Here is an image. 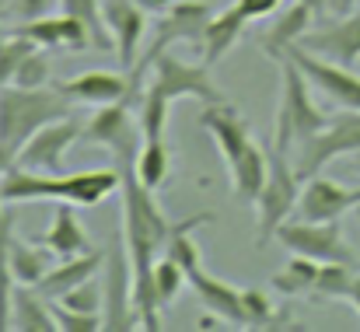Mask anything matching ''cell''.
Masks as SVG:
<instances>
[{"label": "cell", "mask_w": 360, "mask_h": 332, "mask_svg": "<svg viewBox=\"0 0 360 332\" xmlns=\"http://www.w3.org/2000/svg\"><path fill=\"white\" fill-rule=\"evenodd\" d=\"M120 158V172H122V241H126V255L133 266V305L140 315V326L147 332L161 329V301L154 290V262L165 255L168 234H172V221L165 217V210L154 200V189H147L136 172H133V151H122Z\"/></svg>", "instance_id": "6da1fadb"}, {"label": "cell", "mask_w": 360, "mask_h": 332, "mask_svg": "<svg viewBox=\"0 0 360 332\" xmlns=\"http://www.w3.org/2000/svg\"><path fill=\"white\" fill-rule=\"evenodd\" d=\"M122 172L120 168H91V172H70V175H46L32 172L25 165H11L0 175V203H35V200H56L74 203L81 210L102 207L112 193H120Z\"/></svg>", "instance_id": "7a4b0ae2"}, {"label": "cell", "mask_w": 360, "mask_h": 332, "mask_svg": "<svg viewBox=\"0 0 360 332\" xmlns=\"http://www.w3.org/2000/svg\"><path fill=\"white\" fill-rule=\"evenodd\" d=\"M280 67V102H276V129H273V147H280L283 154L304 140H311L319 129H326L329 115L315 106L311 98V81L304 77V70L283 53L276 56Z\"/></svg>", "instance_id": "3957f363"}, {"label": "cell", "mask_w": 360, "mask_h": 332, "mask_svg": "<svg viewBox=\"0 0 360 332\" xmlns=\"http://www.w3.org/2000/svg\"><path fill=\"white\" fill-rule=\"evenodd\" d=\"M70 102L60 88H18L7 84L0 91V143L11 151H21L25 140L42 129L46 122H56L70 115Z\"/></svg>", "instance_id": "277c9868"}, {"label": "cell", "mask_w": 360, "mask_h": 332, "mask_svg": "<svg viewBox=\"0 0 360 332\" xmlns=\"http://www.w3.org/2000/svg\"><path fill=\"white\" fill-rule=\"evenodd\" d=\"M297 196H301L297 168L287 161L280 147L269 143V175H266L259 200L252 203L255 207V248H266L276 238L280 224L290 221V214L297 210Z\"/></svg>", "instance_id": "5b68a950"}, {"label": "cell", "mask_w": 360, "mask_h": 332, "mask_svg": "<svg viewBox=\"0 0 360 332\" xmlns=\"http://www.w3.org/2000/svg\"><path fill=\"white\" fill-rule=\"evenodd\" d=\"M150 67H154L150 88L161 91V95L172 98V102H179V98H196V102H203V106L228 102L224 91H221V88L214 84V77H210L214 67H207L203 60H200V63H189V60H182V56L161 49L158 56H150Z\"/></svg>", "instance_id": "8992f818"}, {"label": "cell", "mask_w": 360, "mask_h": 332, "mask_svg": "<svg viewBox=\"0 0 360 332\" xmlns=\"http://www.w3.org/2000/svg\"><path fill=\"white\" fill-rule=\"evenodd\" d=\"M276 241L290 255H308L319 262H347L357 266V252L350 248L340 221H283L276 231Z\"/></svg>", "instance_id": "52a82bcc"}, {"label": "cell", "mask_w": 360, "mask_h": 332, "mask_svg": "<svg viewBox=\"0 0 360 332\" xmlns=\"http://www.w3.org/2000/svg\"><path fill=\"white\" fill-rule=\"evenodd\" d=\"M347 154H360V109H343L326 122V129H319L311 140H304L297 147V175L301 182L319 175L329 161L347 158Z\"/></svg>", "instance_id": "ba28073f"}, {"label": "cell", "mask_w": 360, "mask_h": 332, "mask_svg": "<svg viewBox=\"0 0 360 332\" xmlns=\"http://www.w3.org/2000/svg\"><path fill=\"white\" fill-rule=\"evenodd\" d=\"M105 301H102V326L105 332H129L140 326L136 305H133V266L126 255L122 227H116L112 248L105 252Z\"/></svg>", "instance_id": "9c48e42d"}, {"label": "cell", "mask_w": 360, "mask_h": 332, "mask_svg": "<svg viewBox=\"0 0 360 332\" xmlns=\"http://www.w3.org/2000/svg\"><path fill=\"white\" fill-rule=\"evenodd\" d=\"M81 136H84V119H77V115H63L56 122H46L42 129H35L25 140V147L18 151V165H25L32 172H46V175H60L67 151Z\"/></svg>", "instance_id": "30bf717a"}, {"label": "cell", "mask_w": 360, "mask_h": 332, "mask_svg": "<svg viewBox=\"0 0 360 332\" xmlns=\"http://www.w3.org/2000/svg\"><path fill=\"white\" fill-rule=\"evenodd\" d=\"M287 56L304 70V77L311 81V88L319 95H326L340 109H360V74H354L347 63H336L329 56H319V53L304 49L301 42L290 46Z\"/></svg>", "instance_id": "8fae6325"}, {"label": "cell", "mask_w": 360, "mask_h": 332, "mask_svg": "<svg viewBox=\"0 0 360 332\" xmlns=\"http://www.w3.org/2000/svg\"><path fill=\"white\" fill-rule=\"evenodd\" d=\"M360 207V186H340L336 179H326L322 172L301 182L297 196V217L301 221H343V214Z\"/></svg>", "instance_id": "7c38bea8"}, {"label": "cell", "mask_w": 360, "mask_h": 332, "mask_svg": "<svg viewBox=\"0 0 360 332\" xmlns=\"http://www.w3.org/2000/svg\"><path fill=\"white\" fill-rule=\"evenodd\" d=\"M210 18H214V7L210 4H203V0H175L161 14V21L154 28V42L147 46L143 56H158L172 42H193V46H200L203 42V28H207Z\"/></svg>", "instance_id": "4fadbf2b"}, {"label": "cell", "mask_w": 360, "mask_h": 332, "mask_svg": "<svg viewBox=\"0 0 360 332\" xmlns=\"http://www.w3.org/2000/svg\"><path fill=\"white\" fill-rule=\"evenodd\" d=\"M81 140H88L95 147H109L112 154L140 147L143 136H140V122H133V102L120 98V102L98 106L91 122H84V136Z\"/></svg>", "instance_id": "5bb4252c"}, {"label": "cell", "mask_w": 360, "mask_h": 332, "mask_svg": "<svg viewBox=\"0 0 360 332\" xmlns=\"http://www.w3.org/2000/svg\"><path fill=\"white\" fill-rule=\"evenodd\" d=\"M102 14H105V28L116 42L120 67L129 74L136 67V53H140V42H143L147 11L136 0H102Z\"/></svg>", "instance_id": "9a60e30c"}, {"label": "cell", "mask_w": 360, "mask_h": 332, "mask_svg": "<svg viewBox=\"0 0 360 332\" xmlns=\"http://www.w3.org/2000/svg\"><path fill=\"white\" fill-rule=\"evenodd\" d=\"M301 46L311 49V53H319V56H329L336 63L354 67L360 60V4L350 14H343V18L322 25V28H311L301 39Z\"/></svg>", "instance_id": "2e32d148"}, {"label": "cell", "mask_w": 360, "mask_h": 332, "mask_svg": "<svg viewBox=\"0 0 360 332\" xmlns=\"http://www.w3.org/2000/svg\"><path fill=\"white\" fill-rule=\"evenodd\" d=\"M11 32L32 39L39 49H67V53L91 49V39H88L84 25L77 18H70V14H42L35 21H18Z\"/></svg>", "instance_id": "e0dca14e"}, {"label": "cell", "mask_w": 360, "mask_h": 332, "mask_svg": "<svg viewBox=\"0 0 360 332\" xmlns=\"http://www.w3.org/2000/svg\"><path fill=\"white\" fill-rule=\"evenodd\" d=\"M200 126L214 136L224 165L238 161L241 151L252 143V133H248V122L238 115V109L231 102H217V106H203L200 112Z\"/></svg>", "instance_id": "ac0fdd59"}, {"label": "cell", "mask_w": 360, "mask_h": 332, "mask_svg": "<svg viewBox=\"0 0 360 332\" xmlns=\"http://www.w3.org/2000/svg\"><path fill=\"white\" fill-rule=\"evenodd\" d=\"M315 18H319V7H315L311 0H290L287 11H280L276 21L269 25V32L262 35V42H259L262 53H266L269 60L283 56L290 46H297V42L315 28Z\"/></svg>", "instance_id": "d6986e66"}, {"label": "cell", "mask_w": 360, "mask_h": 332, "mask_svg": "<svg viewBox=\"0 0 360 332\" xmlns=\"http://www.w3.org/2000/svg\"><path fill=\"white\" fill-rule=\"evenodd\" d=\"M189 290L200 298V305L214 315H221L228 326L245 329V308H241V287H231L228 280L207 273L203 266H196L189 273Z\"/></svg>", "instance_id": "ffe728a7"}, {"label": "cell", "mask_w": 360, "mask_h": 332, "mask_svg": "<svg viewBox=\"0 0 360 332\" xmlns=\"http://www.w3.org/2000/svg\"><path fill=\"white\" fill-rule=\"evenodd\" d=\"M60 91L84 106H109V102H120L129 95V77L112 74V70H84V74L63 81Z\"/></svg>", "instance_id": "44dd1931"}, {"label": "cell", "mask_w": 360, "mask_h": 332, "mask_svg": "<svg viewBox=\"0 0 360 332\" xmlns=\"http://www.w3.org/2000/svg\"><path fill=\"white\" fill-rule=\"evenodd\" d=\"M102 266H105V252H98V248H91V252H84V255H67V259H60V262L46 273V280H42L35 290L46 294L49 301H60V298L70 294L77 283L91 280Z\"/></svg>", "instance_id": "7402d4cb"}, {"label": "cell", "mask_w": 360, "mask_h": 332, "mask_svg": "<svg viewBox=\"0 0 360 332\" xmlns=\"http://www.w3.org/2000/svg\"><path fill=\"white\" fill-rule=\"evenodd\" d=\"M231 172V189H235V200L241 203H255L262 186H266V175H269V143H259L252 140L245 151H241L238 161L228 165Z\"/></svg>", "instance_id": "603a6c76"}, {"label": "cell", "mask_w": 360, "mask_h": 332, "mask_svg": "<svg viewBox=\"0 0 360 332\" xmlns=\"http://www.w3.org/2000/svg\"><path fill=\"white\" fill-rule=\"evenodd\" d=\"M245 25H248V18L241 14L238 7H228V11H221V14H214L207 21L203 42H200V56H203L207 67H217L238 46V39L245 35Z\"/></svg>", "instance_id": "cb8c5ba5"}, {"label": "cell", "mask_w": 360, "mask_h": 332, "mask_svg": "<svg viewBox=\"0 0 360 332\" xmlns=\"http://www.w3.org/2000/svg\"><path fill=\"white\" fill-rule=\"evenodd\" d=\"M74 210H77L74 203L56 207V210H53V224H49V231H46V234H39V245H46V248H49L53 255H60V259L91 252L88 231L81 227V221H77V214H74Z\"/></svg>", "instance_id": "d4e9b609"}, {"label": "cell", "mask_w": 360, "mask_h": 332, "mask_svg": "<svg viewBox=\"0 0 360 332\" xmlns=\"http://www.w3.org/2000/svg\"><path fill=\"white\" fill-rule=\"evenodd\" d=\"M11 329L21 332H56V315H53V301L25 283L14 287L11 298Z\"/></svg>", "instance_id": "484cf974"}, {"label": "cell", "mask_w": 360, "mask_h": 332, "mask_svg": "<svg viewBox=\"0 0 360 332\" xmlns=\"http://www.w3.org/2000/svg\"><path fill=\"white\" fill-rule=\"evenodd\" d=\"M133 172H136V179H140L147 189H154V193L168 186V175H172V154H168L165 136H143V140H140L136 158H133Z\"/></svg>", "instance_id": "4316f807"}, {"label": "cell", "mask_w": 360, "mask_h": 332, "mask_svg": "<svg viewBox=\"0 0 360 332\" xmlns=\"http://www.w3.org/2000/svg\"><path fill=\"white\" fill-rule=\"evenodd\" d=\"M46 245H32V241H21L14 238L11 241V273H14V283H25V287H39L46 280V273L53 269L49 266V255L42 252Z\"/></svg>", "instance_id": "83f0119b"}, {"label": "cell", "mask_w": 360, "mask_h": 332, "mask_svg": "<svg viewBox=\"0 0 360 332\" xmlns=\"http://www.w3.org/2000/svg\"><path fill=\"white\" fill-rule=\"evenodd\" d=\"M11 241H14V210L11 203L0 207V332L11 329V298H14V273H11Z\"/></svg>", "instance_id": "f1b7e54d"}, {"label": "cell", "mask_w": 360, "mask_h": 332, "mask_svg": "<svg viewBox=\"0 0 360 332\" xmlns=\"http://www.w3.org/2000/svg\"><path fill=\"white\" fill-rule=\"evenodd\" d=\"M60 11L70 14V18H77L84 25V32L91 39V49H98V53H112L116 49V42H112V35L105 28L102 0H60Z\"/></svg>", "instance_id": "f546056e"}, {"label": "cell", "mask_w": 360, "mask_h": 332, "mask_svg": "<svg viewBox=\"0 0 360 332\" xmlns=\"http://www.w3.org/2000/svg\"><path fill=\"white\" fill-rule=\"evenodd\" d=\"M210 221H214L210 214H196V217H186V221L172 224V234H168L165 255H172L175 262H182L189 273H193L196 266H203V255H200V245H196L193 231H196V227H203V224H210Z\"/></svg>", "instance_id": "4dcf8cb0"}, {"label": "cell", "mask_w": 360, "mask_h": 332, "mask_svg": "<svg viewBox=\"0 0 360 332\" xmlns=\"http://www.w3.org/2000/svg\"><path fill=\"white\" fill-rule=\"evenodd\" d=\"M319 269L322 262L319 259H308V255H294L280 273H273V290L287 294V298H297V294H315V280H319Z\"/></svg>", "instance_id": "1f68e13d"}, {"label": "cell", "mask_w": 360, "mask_h": 332, "mask_svg": "<svg viewBox=\"0 0 360 332\" xmlns=\"http://www.w3.org/2000/svg\"><path fill=\"white\" fill-rule=\"evenodd\" d=\"M241 308H245V329H283L290 326V312H276L266 290L259 287H241Z\"/></svg>", "instance_id": "d6a6232c"}, {"label": "cell", "mask_w": 360, "mask_h": 332, "mask_svg": "<svg viewBox=\"0 0 360 332\" xmlns=\"http://www.w3.org/2000/svg\"><path fill=\"white\" fill-rule=\"evenodd\" d=\"M186 287H189V269L182 262H175L172 255H161L154 262V290H158L161 308H172Z\"/></svg>", "instance_id": "836d02e7"}, {"label": "cell", "mask_w": 360, "mask_h": 332, "mask_svg": "<svg viewBox=\"0 0 360 332\" xmlns=\"http://www.w3.org/2000/svg\"><path fill=\"white\" fill-rule=\"evenodd\" d=\"M168 109H172V98H165L161 91L147 88L140 106H136V122H140V136H165V126H168Z\"/></svg>", "instance_id": "e575fe53"}, {"label": "cell", "mask_w": 360, "mask_h": 332, "mask_svg": "<svg viewBox=\"0 0 360 332\" xmlns=\"http://www.w3.org/2000/svg\"><path fill=\"white\" fill-rule=\"evenodd\" d=\"M354 266L347 262H322L319 280H315V298H329V301H347L350 283H354Z\"/></svg>", "instance_id": "d590c367"}, {"label": "cell", "mask_w": 360, "mask_h": 332, "mask_svg": "<svg viewBox=\"0 0 360 332\" xmlns=\"http://www.w3.org/2000/svg\"><path fill=\"white\" fill-rule=\"evenodd\" d=\"M11 42H0V91L7 88V84H14V74H18V67H21V60L35 49V42L32 39H25V35H7Z\"/></svg>", "instance_id": "8d00e7d4"}, {"label": "cell", "mask_w": 360, "mask_h": 332, "mask_svg": "<svg viewBox=\"0 0 360 332\" xmlns=\"http://www.w3.org/2000/svg\"><path fill=\"white\" fill-rule=\"evenodd\" d=\"M49 77H53V67H49V56L39 53V46L21 60L18 74H14V84L18 88H49Z\"/></svg>", "instance_id": "74e56055"}, {"label": "cell", "mask_w": 360, "mask_h": 332, "mask_svg": "<svg viewBox=\"0 0 360 332\" xmlns=\"http://www.w3.org/2000/svg\"><path fill=\"white\" fill-rule=\"evenodd\" d=\"M67 308H77V312H88V315H102V301H105V287L91 276V280H84V283H77L70 294H63L60 298Z\"/></svg>", "instance_id": "f35d334b"}, {"label": "cell", "mask_w": 360, "mask_h": 332, "mask_svg": "<svg viewBox=\"0 0 360 332\" xmlns=\"http://www.w3.org/2000/svg\"><path fill=\"white\" fill-rule=\"evenodd\" d=\"M53 315H56V326L63 332H98L102 326V315H88V312H77V308H67L63 301H53Z\"/></svg>", "instance_id": "ab89813d"}, {"label": "cell", "mask_w": 360, "mask_h": 332, "mask_svg": "<svg viewBox=\"0 0 360 332\" xmlns=\"http://www.w3.org/2000/svg\"><path fill=\"white\" fill-rule=\"evenodd\" d=\"M235 7H238L248 21H259V18H269V14H276V11L283 7V0H238Z\"/></svg>", "instance_id": "60d3db41"}, {"label": "cell", "mask_w": 360, "mask_h": 332, "mask_svg": "<svg viewBox=\"0 0 360 332\" xmlns=\"http://www.w3.org/2000/svg\"><path fill=\"white\" fill-rule=\"evenodd\" d=\"M49 7H53V0H14L11 4V14L18 21H35V18L49 14Z\"/></svg>", "instance_id": "b9f144b4"}, {"label": "cell", "mask_w": 360, "mask_h": 332, "mask_svg": "<svg viewBox=\"0 0 360 332\" xmlns=\"http://www.w3.org/2000/svg\"><path fill=\"white\" fill-rule=\"evenodd\" d=\"M136 4H140V7L147 11V14H150V11H154V14H165V11H168V7H172L175 0H136Z\"/></svg>", "instance_id": "7bdbcfd3"}, {"label": "cell", "mask_w": 360, "mask_h": 332, "mask_svg": "<svg viewBox=\"0 0 360 332\" xmlns=\"http://www.w3.org/2000/svg\"><path fill=\"white\" fill-rule=\"evenodd\" d=\"M224 326H228V322H224L221 315H214V312H210L207 319H196V329H200V332H203V329H224Z\"/></svg>", "instance_id": "ee69618b"}, {"label": "cell", "mask_w": 360, "mask_h": 332, "mask_svg": "<svg viewBox=\"0 0 360 332\" xmlns=\"http://www.w3.org/2000/svg\"><path fill=\"white\" fill-rule=\"evenodd\" d=\"M347 301L354 305V312L360 315V273L354 276V283H350V294H347Z\"/></svg>", "instance_id": "f6af8a7d"}, {"label": "cell", "mask_w": 360, "mask_h": 332, "mask_svg": "<svg viewBox=\"0 0 360 332\" xmlns=\"http://www.w3.org/2000/svg\"><path fill=\"white\" fill-rule=\"evenodd\" d=\"M354 168H357V172H360V154H354Z\"/></svg>", "instance_id": "bcb514c9"}, {"label": "cell", "mask_w": 360, "mask_h": 332, "mask_svg": "<svg viewBox=\"0 0 360 332\" xmlns=\"http://www.w3.org/2000/svg\"><path fill=\"white\" fill-rule=\"evenodd\" d=\"M354 214H357V221H360V207H357V210H354Z\"/></svg>", "instance_id": "7dc6e473"}]
</instances>
